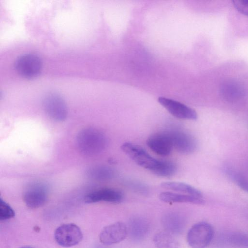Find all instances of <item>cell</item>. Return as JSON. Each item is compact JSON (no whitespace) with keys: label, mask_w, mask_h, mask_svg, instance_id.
<instances>
[{"label":"cell","mask_w":248,"mask_h":248,"mask_svg":"<svg viewBox=\"0 0 248 248\" xmlns=\"http://www.w3.org/2000/svg\"><path fill=\"white\" fill-rule=\"evenodd\" d=\"M77 144L80 153L86 155H93L102 152L106 148L107 140L100 130L88 127L78 133Z\"/></svg>","instance_id":"6da1fadb"},{"label":"cell","mask_w":248,"mask_h":248,"mask_svg":"<svg viewBox=\"0 0 248 248\" xmlns=\"http://www.w3.org/2000/svg\"><path fill=\"white\" fill-rule=\"evenodd\" d=\"M42 67L41 58L36 54L25 53L19 56L14 62L16 72L22 77L28 79L37 77Z\"/></svg>","instance_id":"7a4b0ae2"},{"label":"cell","mask_w":248,"mask_h":248,"mask_svg":"<svg viewBox=\"0 0 248 248\" xmlns=\"http://www.w3.org/2000/svg\"><path fill=\"white\" fill-rule=\"evenodd\" d=\"M214 233L213 227L209 223H197L187 232V243L191 248H205L211 242Z\"/></svg>","instance_id":"3957f363"},{"label":"cell","mask_w":248,"mask_h":248,"mask_svg":"<svg viewBox=\"0 0 248 248\" xmlns=\"http://www.w3.org/2000/svg\"><path fill=\"white\" fill-rule=\"evenodd\" d=\"M121 150L139 166L152 172L159 160L152 157L143 148L137 144L126 142L121 147Z\"/></svg>","instance_id":"277c9868"},{"label":"cell","mask_w":248,"mask_h":248,"mask_svg":"<svg viewBox=\"0 0 248 248\" xmlns=\"http://www.w3.org/2000/svg\"><path fill=\"white\" fill-rule=\"evenodd\" d=\"M56 242L63 247H71L78 244L83 238L82 231L74 223H66L59 226L55 230Z\"/></svg>","instance_id":"5b68a950"},{"label":"cell","mask_w":248,"mask_h":248,"mask_svg":"<svg viewBox=\"0 0 248 248\" xmlns=\"http://www.w3.org/2000/svg\"><path fill=\"white\" fill-rule=\"evenodd\" d=\"M45 112L51 119L57 121L64 120L67 115V108L65 101L59 94L49 93L43 100Z\"/></svg>","instance_id":"8992f818"},{"label":"cell","mask_w":248,"mask_h":248,"mask_svg":"<svg viewBox=\"0 0 248 248\" xmlns=\"http://www.w3.org/2000/svg\"><path fill=\"white\" fill-rule=\"evenodd\" d=\"M48 188L41 183H34L29 186L23 193V198L26 205L34 209L43 205L48 198Z\"/></svg>","instance_id":"52a82bcc"},{"label":"cell","mask_w":248,"mask_h":248,"mask_svg":"<svg viewBox=\"0 0 248 248\" xmlns=\"http://www.w3.org/2000/svg\"><path fill=\"white\" fill-rule=\"evenodd\" d=\"M168 132L171 138L173 148L178 152L183 154H190L197 149V140L190 134L179 130Z\"/></svg>","instance_id":"ba28073f"},{"label":"cell","mask_w":248,"mask_h":248,"mask_svg":"<svg viewBox=\"0 0 248 248\" xmlns=\"http://www.w3.org/2000/svg\"><path fill=\"white\" fill-rule=\"evenodd\" d=\"M127 234L126 225L118 221L104 227L99 234V240L104 245H111L123 241Z\"/></svg>","instance_id":"9c48e42d"},{"label":"cell","mask_w":248,"mask_h":248,"mask_svg":"<svg viewBox=\"0 0 248 248\" xmlns=\"http://www.w3.org/2000/svg\"><path fill=\"white\" fill-rule=\"evenodd\" d=\"M158 102L173 116L184 120H195L197 113L193 108L177 101L160 97Z\"/></svg>","instance_id":"30bf717a"},{"label":"cell","mask_w":248,"mask_h":248,"mask_svg":"<svg viewBox=\"0 0 248 248\" xmlns=\"http://www.w3.org/2000/svg\"><path fill=\"white\" fill-rule=\"evenodd\" d=\"M146 144L152 151L162 156L169 155L173 148L168 131L157 133L150 136L147 140Z\"/></svg>","instance_id":"8fae6325"},{"label":"cell","mask_w":248,"mask_h":248,"mask_svg":"<svg viewBox=\"0 0 248 248\" xmlns=\"http://www.w3.org/2000/svg\"><path fill=\"white\" fill-rule=\"evenodd\" d=\"M123 194L119 190L104 188L97 189L87 194L84 201L87 203H95L106 202L111 203H119L123 199Z\"/></svg>","instance_id":"7c38bea8"},{"label":"cell","mask_w":248,"mask_h":248,"mask_svg":"<svg viewBox=\"0 0 248 248\" xmlns=\"http://www.w3.org/2000/svg\"><path fill=\"white\" fill-rule=\"evenodd\" d=\"M128 233L134 240H143L149 232L150 225L148 220L141 216L132 217L128 223Z\"/></svg>","instance_id":"4fadbf2b"},{"label":"cell","mask_w":248,"mask_h":248,"mask_svg":"<svg viewBox=\"0 0 248 248\" xmlns=\"http://www.w3.org/2000/svg\"><path fill=\"white\" fill-rule=\"evenodd\" d=\"M162 223L166 232L171 234H178L183 231L186 221L181 214L175 212H169L162 217Z\"/></svg>","instance_id":"5bb4252c"},{"label":"cell","mask_w":248,"mask_h":248,"mask_svg":"<svg viewBox=\"0 0 248 248\" xmlns=\"http://www.w3.org/2000/svg\"><path fill=\"white\" fill-rule=\"evenodd\" d=\"M245 93L243 86L232 80L225 82L221 87V94L224 99L228 102H238L244 97Z\"/></svg>","instance_id":"9a60e30c"},{"label":"cell","mask_w":248,"mask_h":248,"mask_svg":"<svg viewBox=\"0 0 248 248\" xmlns=\"http://www.w3.org/2000/svg\"><path fill=\"white\" fill-rule=\"evenodd\" d=\"M159 199L167 203H190L203 204V197H199L188 194H182L171 192H163L159 195Z\"/></svg>","instance_id":"2e32d148"},{"label":"cell","mask_w":248,"mask_h":248,"mask_svg":"<svg viewBox=\"0 0 248 248\" xmlns=\"http://www.w3.org/2000/svg\"><path fill=\"white\" fill-rule=\"evenodd\" d=\"M161 186L165 189L183 192L186 193V194L197 197H203V194L201 191L186 183L179 182L168 181L162 183Z\"/></svg>","instance_id":"e0dca14e"},{"label":"cell","mask_w":248,"mask_h":248,"mask_svg":"<svg viewBox=\"0 0 248 248\" xmlns=\"http://www.w3.org/2000/svg\"><path fill=\"white\" fill-rule=\"evenodd\" d=\"M154 242L156 248H179L172 234L166 231L156 233L154 237Z\"/></svg>","instance_id":"ac0fdd59"},{"label":"cell","mask_w":248,"mask_h":248,"mask_svg":"<svg viewBox=\"0 0 248 248\" xmlns=\"http://www.w3.org/2000/svg\"><path fill=\"white\" fill-rule=\"evenodd\" d=\"M176 165L171 161L159 160L155 169L152 171L155 175L162 177H170L176 171Z\"/></svg>","instance_id":"d6986e66"},{"label":"cell","mask_w":248,"mask_h":248,"mask_svg":"<svg viewBox=\"0 0 248 248\" xmlns=\"http://www.w3.org/2000/svg\"><path fill=\"white\" fill-rule=\"evenodd\" d=\"M225 171L228 177L239 187L248 193V177L232 168H226Z\"/></svg>","instance_id":"ffe728a7"},{"label":"cell","mask_w":248,"mask_h":248,"mask_svg":"<svg viewBox=\"0 0 248 248\" xmlns=\"http://www.w3.org/2000/svg\"><path fill=\"white\" fill-rule=\"evenodd\" d=\"M90 175L96 179H107L113 175V170L106 167H99L91 170L89 172Z\"/></svg>","instance_id":"44dd1931"},{"label":"cell","mask_w":248,"mask_h":248,"mask_svg":"<svg viewBox=\"0 0 248 248\" xmlns=\"http://www.w3.org/2000/svg\"><path fill=\"white\" fill-rule=\"evenodd\" d=\"M15 216L13 208L1 198L0 200V220H5L10 219Z\"/></svg>","instance_id":"7402d4cb"},{"label":"cell","mask_w":248,"mask_h":248,"mask_svg":"<svg viewBox=\"0 0 248 248\" xmlns=\"http://www.w3.org/2000/svg\"><path fill=\"white\" fill-rule=\"evenodd\" d=\"M232 2L239 12L248 16V0H234Z\"/></svg>","instance_id":"603a6c76"},{"label":"cell","mask_w":248,"mask_h":248,"mask_svg":"<svg viewBox=\"0 0 248 248\" xmlns=\"http://www.w3.org/2000/svg\"><path fill=\"white\" fill-rule=\"evenodd\" d=\"M20 248H33L32 247H31V246H23V247H22Z\"/></svg>","instance_id":"cb8c5ba5"}]
</instances>
